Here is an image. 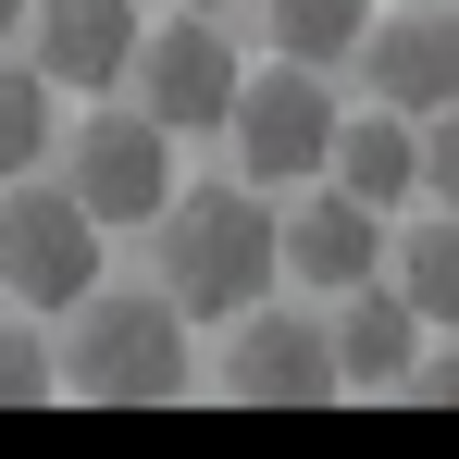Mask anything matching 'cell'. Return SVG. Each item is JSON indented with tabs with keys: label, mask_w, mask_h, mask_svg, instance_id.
I'll return each instance as SVG.
<instances>
[{
	"label": "cell",
	"mask_w": 459,
	"mask_h": 459,
	"mask_svg": "<svg viewBox=\"0 0 459 459\" xmlns=\"http://www.w3.org/2000/svg\"><path fill=\"white\" fill-rule=\"evenodd\" d=\"M150 224H161V299L186 323H236L248 299H273V199L261 186H186Z\"/></svg>",
	"instance_id": "cell-1"
},
{
	"label": "cell",
	"mask_w": 459,
	"mask_h": 459,
	"mask_svg": "<svg viewBox=\"0 0 459 459\" xmlns=\"http://www.w3.org/2000/svg\"><path fill=\"white\" fill-rule=\"evenodd\" d=\"M50 373H63V397H87V410H161V397H186V310L161 299H100L87 286L75 299V335L50 348Z\"/></svg>",
	"instance_id": "cell-2"
},
{
	"label": "cell",
	"mask_w": 459,
	"mask_h": 459,
	"mask_svg": "<svg viewBox=\"0 0 459 459\" xmlns=\"http://www.w3.org/2000/svg\"><path fill=\"white\" fill-rule=\"evenodd\" d=\"M224 137H236V161H248V186H310V174H323V137H335L323 63H261V75H236Z\"/></svg>",
	"instance_id": "cell-3"
},
{
	"label": "cell",
	"mask_w": 459,
	"mask_h": 459,
	"mask_svg": "<svg viewBox=\"0 0 459 459\" xmlns=\"http://www.w3.org/2000/svg\"><path fill=\"white\" fill-rule=\"evenodd\" d=\"M87 286H100V224L63 186H25L13 174V199H0V299L13 310H75Z\"/></svg>",
	"instance_id": "cell-4"
},
{
	"label": "cell",
	"mask_w": 459,
	"mask_h": 459,
	"mask_svg": "<svg viewBox=\"0 0 459 459\" xmlns=\"http://www.w3.org/2000/svg\"><path fill=\"white\" fill-rule=\"evenodd\" d=\"M236 75H248V63L224 50V25L186 13V0H174V25H137V63H125V87H137V112H150L161 137H212Z\"/></svg>",
	"instance_id": "cell-5"
},
{
	"label": "cell",
	"mask_w": 459,
	"mask_h": 459,
	"mask_svg": "<svg viewBox=\"0 0 459 459\" xmlns=\"http://www.w3.org/2000/svg\"><path fill=\"white\" fill-rule=\"evenodd\" d=\"M63 199H75L87 224H150L161 199H174V137H161L150 112H87L75 150H63Z\"/></svg>",
	"instance_id": "cell-6"
},
{
	"label": "cell",
	"mask_w": 459,
	"mask_h": 459,
	"mask_svg": "<svg viewBox=\"0 0 459 459\" xmlns=\"http://www.w3.org/2000/svg\"><path fill=\"white\" fill-rule=\"evenodd\" d=\"M224 397L236 410H323V397H348L335 385V348H323V323H286V310H236V348H224Z\"/></svg>",
	"instance_id": "cell-7"
},
{
	"label": "cell",
	"mask_w": 459,
	"mask_h": 459,
	"mask_svg": "<svg viewBox=\"0 0 459 459\" xmlns=\"http://www.w3.org/2000/svg\"><path fill=\"white\" fill-rule=\"evenodd\" d=\"M348 63H360V87H373L385 112L422 125V112H447V100H459V25L435 13V0H422V13H373Z\"/></svg>",
	"instance_id": "cell-8"
},
{
	"label": "cell",
	"mask_w": 459,
	"mask_h": 459,
	"mask_svg": "<svg viewBox=\"0 0 459 459\" xmlns=\"http://www.w3.org/2000/svg\"><path fill=\"white\" fill-rule=\"evenodd\" d=\"M273 273H299V286H360V273H385V212L373 199H348L335 174H323V199H299L286 224H273Z\"/></svg>",
	"instance_id": "cell-9"
},
{
	"label": "cell",
	"mask_w": 459,
	"mask_h": 459,
	"mask_svg": "<svg viewBox=\"0 0 459 459\" xmlns=\"http://www.w3.org/2000/svg\"><path fill=\"white\" fill-rule=\"evenodd\" d=\"M25 38H38V75L50 87H125L137 63V0H25Z\"/></svg>",
	"instance_id": "cell-10"
},
{
	"label": "cell",
	"mask_w": 459,
	"mask_h": 459,
	"mask_svg": "<svg viewBox=\"0 0 459 459\" xmlns=\"http://www.w3.org/2000/svg\"><path fill=\"white\" fill-rule=\"evenodd\" d=\"M323 348H335V385H397V360H410V348H422V323H410V299H397V286H385V273H360V286H348V310H335V323H323Z\"/></svg>",
	"instance_id": "cell-11"
},
{
	"label": "cell",
	"mask_w": 459,
	"mask_h": 459,
	"mask_svg": "<svg viewBox=\"0 0 459 459\" xmlns=\"http://www.w3.org/2000/svg\"><path fill=\"white\" fill-rule=\"evenodd\" d=\"M323 174L348 186V199H373V212H397L410 186H422V161H410V112H335V137H323Z\"/></svg>",
	"instance_id": "cell-12"
},
{
	"label": "cell",
	"mask_w": 459,
	"mask_h": 459,
	"mask_svg": "<svg viewBox=\"0 0 459 459\" xmlns=\"http://www.w3.org/2000/svg\"><path fill=\"white\" fill-rule=\"evenodd\" d=\"M385 261H397V299H410V323H422V335H459V212L410 224Z\"/></svg>",
	"instance_id": "cell-13"
},
{
	"label": "cell",
	"mask_w": 459,
	"mask_h": 459,
	"mask_svg": "<svg viewBox=\"0 0 459 459\" xmlns=\"http://www.w3.org/2000/svg\"><path fill=\"white\" fill-rule=\"evenodd\" d=\"M360 25H373V0H261L273 63H348V50H360Z\"/></svg>",
	"instance_id": "cell-14"
},
{
	"label": "cell",
	"mask_w": 459,
	"mask_h": 459,
	"mask_svg": "<svg viewBox=\"0 0 459 459\" xmlns=\"http://www.w3.org/2000/svg\"><path fill=\"white\" fill-rule=\"evenodd\" d=\"M50 161V75L38 63H0V186Z\"/></svg>",
	"instance_id": "cell-15"
},
{
	"label": "cell",
	"mask_w": 459,
	"mask_h": 459,
	"mask_svg": "<svg viewBox=\"0 0 459 459\" xmlns=\"http://www.w3.org/2000/svg\"><path fill=\"white\" fill-rule=\"evenodd\" d=\"M38 397H63V373H50V348L0 310V410H38Z\"/></svg>",
	"instance_id": "cell-16"
},
{
	"label": "cell",
	"mask_w": 459,
	"mask_h": 459,
	"mask_svg": "<svg viewBox=\"0 0 459 459\" xmlns=\"http://www.w3.org/2000/svg\"><path fill=\"white\" fill-rule=\"evenodd\" d=\"M410 161H422V199H435V212H459V100L410 125Z\"/></svg>",
	"instance_id": "cell-17"
},
{
	"label": "cell",
	"mask_w": 459,
	"mask_h": 459,
	"mask_svg": "<svg viewBox=\"0 0 459 459\" xmlns=\"http://www.w3.org/2000/svg\"><path fill=\"white\" fill-rule=\"evenodd\" d=\"M385 397H410V410H459V360H447V348H410Z\"/></svg>",
	"instance_id": "cell-18"
},
{
	"label": "cell",
	"mask_w": 459,
	"mask_h": 459,
	"mask_svg": "<svg viewBox=\"0 0 459 459\" xmlns=\"http://www.w3.org/2000/svg\"><path fill=\"white\" fill-rule=\"evenodd\" d=\"M13 25H25V0H0V38H13Z\"/></svg>",
	"instance_id": "cell-19"
},
{
	"label": "cell",
	"mask_w": 459,
	"mask_h": 459,
	"mask_svg": "<svg viewBox=\"0 0 459 459\" xmlns=\"http://www.w3.org/2000/svg\"><path fill=\"white\" fill-rule=\"evenodd\" d=\"M186 13H224V0H186Z\"/></svg>",
	"instance_id": "cell-20"
}]
</instances>
